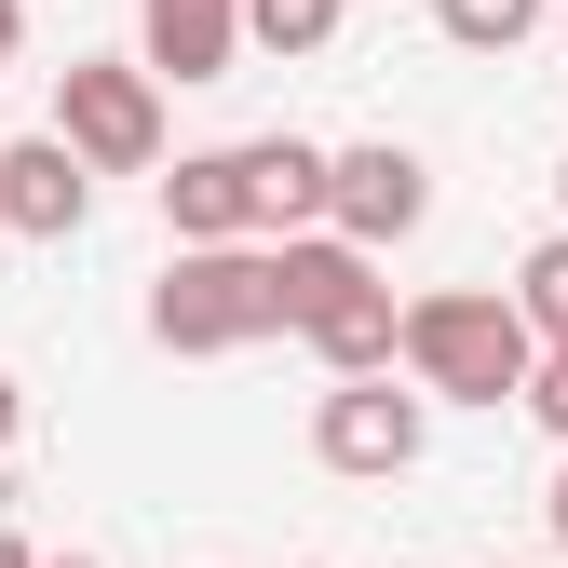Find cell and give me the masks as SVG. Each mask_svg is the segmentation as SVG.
Masks as SVG:
<instances>
[{
	"instance_id": "obj_1",
	"label": "cell",
	"mask_w": 568,
	"mask_h": 568,
	"mask_svg": "<svg viewBox=\"0 0 568 568\" xmlns=\"http://www.w3.org/2000/svg\"><path fill=\"white\" fill-rule=\"evenodd\" d=\"M271 271H284V325L325 352V379L406 366V312H393V284H379V244H352V231L325 217V231H284Z\"/></svg>"
},
{
	"instance_id": "obj_2",
	"label": "cell",
	"mask_w": 568,
	"mask_h": 568,
	"mask_svg": "<svg viewBox=\"0 0 568 568\" xmlns=\"http://www.w3.org/2000/svg\"><path fill=\"white\" fill-rule=\"evenodd\" d=\"M541 366V325L515 284H447V298H406V379L447 406H515Z\"/></svg>"
},
{
	"instance_id": "obj_3",
	"label": "cell",
	"mask_w": 568,
	"mask_h": 568,
	"mask_svg": "<svg viewBox=\"0 0 568 568\" xmlns=\"http://www.w3.org/2000/svg\"><path fill=\"white\" fill-rule=\"evenodd\" d=\"M284 325V271L271 244H176L163 284H150V338L163 352H244Z\"/></svg>"
},
{
	"instance_id": "obj_4",
	"label": "cell",
	"mask_w": 568,
	"mask_h": 568,
	"mask_svg": "<svg viewBox=\"0 0 568 568\" xmlns=\"http://www.w3.org/2000/svg\"><path fill=\"white\" fill-rule=\"evenodd\" d=\"M54 135H68L95 176H150V163H163V68H150V54H82V68H54Z\"/></svg>"
},
{
	"instance_id": "obj_5",
	"label": "cell",
	"mask_w": 568,
	"mask_h": 568,
	"mask_svg": "<svg viewBox=\"0 0 568 568\" xmlns=\"http://www.w3.org/2000/svg\"><path fill=\"white\" fill-rule=\"evenodd\" d=\"M312 460H325V474H366V487L419 474V393H393V366H379V379H325Z\"/></svg>"
},
{
	"instance_id": "obj_6",
	"label": "cell",
	"mask_w": 568,
	"mask_h": 568,
	"mask_svg": "<svg viewBox=\"0 0 568 568\" xmlns=\"http://www.w3.org/2000/svg\"><path fill=\"white\" fill-rule=\"evenodd\" d=\"M95 217V163L68 135H0V231L14 244H68Z\"/></svg>"
},
{
	"instance_id": "obj_7",
	"label": "cell",
	"mask_w": 568,
	"mask_h": 568,
	"mask_svg": "<svg viewBox=\"0 0 568 568\" xmlns=\"http://www.w3.org/2000/svg\"><path fill=\"white\" fill-rule=\"evenodd\" d=\"M325 217L352 244H406L419 217H434V163L406 150V135H366V150H338V190H325Z\"/></svg>"
},
{
	"instance_id": "obj_8",
	"label": "cell",
	"mask_w": 568,
	"mask_h": 568,
	"mask_svg": "<svg viewBox=\"0 0 568 568\" xmlns=\"http://www.w3.org/2000/svg\"><path fill=\"white\" fill-rule=\"evenodd\" d=\"M163 231H176V244H257V231H271L257 135H244V150H190V163L163 176Z\"/></svg>"
},
{
	"instance_id": "obj_9",
	"label": "cell",
	"mask_w": 568,
	"mask_h": 568,
	"mask_svg": "<svg viewBox=\"0 0 568 568\" xmlns=\"http://www.w3.org/2000/svg\"><path fill=\"white\" fill-rule=\"evenodd\" d=\"M135 54H150L163 82H231V54H244V0H150Z\"/></svg>"
},
{
	"instance_id": "obj_10",
	"label": "cell",
	"mask_w": 568,
	"mask_h": 568,
	"mask_svg": "<svg viewBox=\"0 0 568 568\" xmlns=\"http://www.w3.org/2000/svg\"><path fill=\"white\" fill-rule=\"evenodd\" d=\"M257 190H271V244H284V231H325L338 150H312V135H257Z\"/></svg>"
},
{
	"instance_id": "obj_11",
	"label": "cell",
	"mask_w": 568,
	"mask_h": 568,
	"mask_svg": "<svg viewBox=\"0 0 568 568\" xmlns=\"http://www.w3.org/2000/svg\"><path fill=\"white\" fill-rule=\"evenodd\" d=\"M434 28H447L460 54H515V41L541 28V0H434Z\"/></svg>"
},
{
	"instance_id": "obj_12",
	"label": "cell",
	"mask_w": 568,
	"mask_h": 568,
	"mask_svg": "<svg viewBox=\"0 0 568 568\" xmlns=\"http://www.w3.org/2000/svg\"><path fill=\"white\" fill-rule=\"evenodd\" d=\"M244 41H271V54H325V41H338V0H244Z\"/></svg>"
},
{
	"instance_id": "obj_13",
	"label": "cell",
	"mask_w": 568,
	"mask_h": 568,
	"mask_svg": "<svg viewBox=\"0 0 568 568\" xmlns=\"http://www.w3.org/2000/svg\"><path fill=\"white\" fill-rule=\"evenodd\" d=\"M515 298H528V325H541V338H568V231H541V244H528Z\"/></svg>"
},
{
	"instance_id": "obj_14",
	"label": "cell",
	"mask_w": 568,
	"mask_h": 568,
	"mask_svg": "<svg viewBox=\"0 0 568 568\" xmlns=\"http://www.w3.org/2000/svg\"><path fill=\"white\" fill-rule=\"evenodd\" d=\"M528 419H541V434L568 447V338H541V366H528V393H515Z\"/></svg>"
},
{
	"instance_id": "obj_15",
	"label": "cell",
	"mask_w": 568,
	"mask_h": 568,
	"mask_svg": "<svg viewBox=\"0 0 568 568\" xmlns=\"http://www.w3.org/2000/svg\"><path fill=\"white\" fill-rule=\"evenodd\" d=\"M541 528H555V555H568V460H555V487H541Z\"/></svg>"
},
{
	"instance_id": "obj_16",
	"label": "cell",
	"mask_w": 568,
	"mask_h": 568,
	"mask_svg": "<svg viewBox=\"0 0 568 568\" xmlns=\"http://www.w3.org/2000/svg\"><path fill=\"white\" fill-rule=\"evenodd\" d=\"M28 54V0H0V68H14Z\"/></svg>"
},
{
	"instance_id": "obj_17",
	"label": "cell",
	"mask_w": 568,
	"mask_h": 568,
	"mask_svg": "<svg viewBox=\"0 0 568 568\" xmlns=\"http://www.w3.org/2000/svg\"><path fill=\"white\" fill-rule=\"evenodd\" d=\"M14 434H28V393H14V379H0V447H14Z\"/></svg>"
},
{
	"instance_id": "obj_18",
	"label": "cell",
	"mask_w": 568,
	"mask_h": 568,
	"mask_svg": "<svg viewBox=\"0 0 568 568\" xmlns=\"http://www.w3.org/2000/svg\"><path fill=\"white\" fill-rule=\"evenodd\" d=\"M0 568H41V555H28V541H14V528H0Z\"/></svg>"
},
{
	"instance_id": "obj_19",
	"label": "cell",
	"mask_w": 568,
	"mask_h": 568,
	"mask_svg": "<svg viewBox=\"0 0 568 568\" xmlns=\"http://www.w3.org/2000/svg\"><path fill=\"white\" fill-rule=\"evenodd\" d=\"M41 568H95V555H41Z\"/></svg>"
},
{
	"instance_id": "obj_20",
	"label": "cell",
	"mask_w": 568,
	"mask_h": 568,
	"mask_svg": "<svg viewBox=\"0 0 568 568\" xmlns=\"http://www.w3.org/2000/svg\"><path fill=\"white\" fill-rule=\"evenodd\" d=\"M555 203H568V163H555Z\"/></svg>"
}]
</instances>
